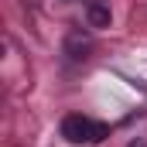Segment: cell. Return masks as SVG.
Instances as JSON below:
<instances>
[{"instance_id":"cell-3","label":"cell","mask_w":147,"mask_h":147,"mask_svg":"<svg viewBox=\"0 0 147 147\" xmlns=\"http://www.w3.org/2000/svg\"><path fill=\"white\" fill-rule=\"evenodd\" d=\"M86 21H89L92 28H110V3H106V0H89Z\"/></svg>"},{"instance_id":"cell-1","label":"cell","mask_w":147,"mask_h":147,"mask_svg":"<svg viewBox=\"0 0 147 147\" xmlns=\"http://www.w3.org/2000/svg\"><path fill=\"white\" fill-rule=\"evenodd\" d=\"M62 137H65L69 144L89 140V137H92V120H86V116H65V120H62Z\"/></svg>"},{"instance_id":"cell-5","label":"cell","mask_w":147,"mask_h":147,"mask_svg":"<svg viewBox=\"0 0 147 147\" xmlns=\"http://www.w3.org/2000/svg\"><path fill=\"white\" fill-rule=\"evenodd\" d=\"M130 147H147V137H137V140H130Z\"/></svg>"},{"instance_id":"cell-4","label":"cell","mask_w":147,"mask_h":147,"mask_svg":"<svg viewBox=\"0 0 147 147\" xmlns=\"http://www.w3.org/2000/svg\"><path fill=\"white\" fill-rule=\"evenodd\" d=\"M110 137V127L106 123H92V137H89V144H99V140H106Z\"/></svg>"},{"instance_id":"cell-2","label":"cell","mask_w":147,"mask_h":147,"mask_svg":"<svg viewBox=\"0 0 147 147\" xmlns=\"http://www.w3.org/2000/svg\"><path fill=\"white\" fill-rule=\"evenodd\" d=\"M89 48H92V38L89 34H82L79 28L69 31V38H65V55H69V58H86Z\"/></svg>"}]
</instances>
